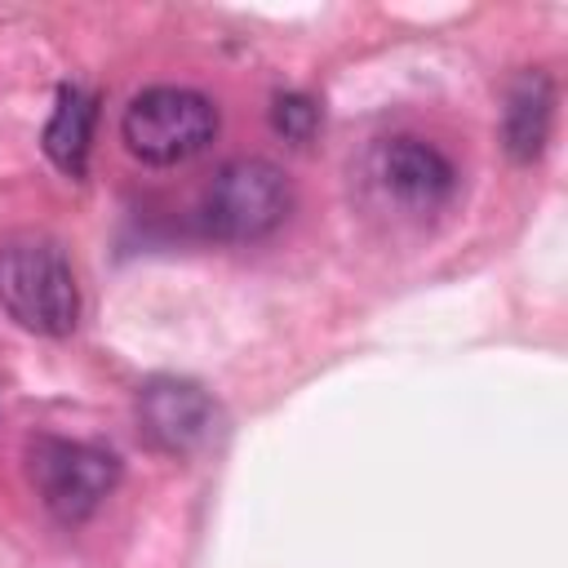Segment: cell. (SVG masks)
I'll list each match as a JSON object with an SVG mask.
<instances>
[{
  "label": "cell",
  "instance_id": "1",
  "mask_svg": "<svg viewBox=\"0 0 568 568\" xmlns=\"http://www.w3.org/2000/svg\"><path fill=\"white\" fill-rule=\"evenodd\" d=\"M0 306L36 337H67L80 324V284L67 248L49 235H9L0 244Z\"/></svg>",
  "mask_w": 568,
  "mask_h": 568
},
{
  "label": "cell",
  "instance_id": "2",
  "mask_svg": "<svg viewBox=\"0 0 568 568\" xmlns=\"http://www.w3.org/2000/svg\"><path fill=\"white\" fill-rule=\"evenodd\" d=\"M222 115L209 93L186 89V84H151L133 93V102L120 115V138L129 155L142 164H182L209 151L217 138Z\"/></svg>",
  "mask_w": 568,
  "mask_h": 568
},
{
  "label": "cell",
  "instance_id": "3",
  "mask_svg": "<svg viewBox=\"0 0 568 568\" xmlns=\"http://www.w3.org/2000/svg\"><path fill=\"white\" fill-rule=\"evenodd\" d=\"M27 475L58 524H84L120 484V457L89 439L36 435L27 444Z\"/></svg>",
  "mask_w": 568,
  "mask_h": 568
},
{
  "label": "cell",
  "instance_id": "4",
  "mask_svg": "<svg viewBox=\"0 0 568 568\" xmlns=\"http://www.w3.org/2000/svg\"><path fill=\"white\" fill-rule=\"evenodd\" d=\"M293 209V186L280 164L262 155L226 160L200 200V226L217 240L244 244L271 235Z\"/></svg>",
  "mask_w": 568,
  "mask_h": 568
},
{
  "label": "cell",
  "instance_id": "5",
  "mask_svg": "<svg viewBox=\"0 0 568 568\" xmlns=\"http://www.w3.org/2000/svg\"><path fill=\"white\" fill-rule=\"evenodd\" d=\"M373 182L408 213H435L457 195V164L417 133H395L373 146Z\"/></svg>",
  "mask_w": 568,
  "mask_h": 568
},
{
  "label": "cell",
  "instance_id": "6",
  "mask_svg": "<svg viewBox=\"0 0 568 568\" xmlns=\"http://www.w3.org/2000/svg\"><path fill=\"white\" fill-rule=\"evenodd\" d=\"M133 413H138V430L146 435V444L169 453V457L195 453L213 435V422H217V408H213L209 390L186 382V377L142 382Z\"/></svg>",
  "mask_w": 568,
  "mask_h": 568
},
{
  "label": "cell",
  "instance_id": "7",
  "mask_svg": "<svg viewBox=\"0 0 568 568\" xmlns=\"http://www.w3.org/2000/svg\"><path fill=\"white\" fill-rule=\"evenodd\" d=\"M550 124H555V80L541 67H528L506 84V98H501L506 155L515 164H532L550 142Z\"/></svg>",
  "mask_w": 568,
  "mask_h": 568
},
{
  "label": "cell",
  "instance_id": "8",
  "mask_svg": "<svg viewBox=\"0 0 568 568\" xmlns=\"http://www.w3.org/2000/svg\"><path fill=\"white\" fill-rule=\"evenodd\" d=\"M93 124H98V98L80 84L58 89V106L44 124V155L67 173L84 178L89 169V146H93Z\"/></svg>",
  "mask_w": 568,
  "mask_h": 568
},
{
  "label": "cell",
  "instance_id": "9",
  "mask_svg": "<svg viewBox=\"0 0 568 568\" xmlns=\"http://www.w3.org/2000/svg\"><path fill=\"white\" fill-rule=\"evenodd\" d=\"M271 129L293 142V146H306L320 129V102L311 93H275L271 102Z\"/></svg>",
  "mask_w": 568,
  "mask_h": 568
}]
</instances>
